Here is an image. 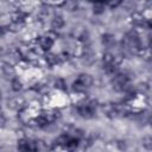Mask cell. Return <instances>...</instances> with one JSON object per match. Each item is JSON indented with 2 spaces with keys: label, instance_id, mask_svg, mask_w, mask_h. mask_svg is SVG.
I'll return each instance as SVG.
<instances>
[{
  "label": "cell",
  "instance_id": "10",
  "mask_svg": "<svg viewBox=\"0 0 152 152\" xmlns=\"http://www.w3.org/2000/svg\"><path fill=\"white\" fill-rule=\"evenodd\" d=\"M142 146L147 150H152V137L151 135H146L142 138Z\"/></svg>",
  "mask_w": 152,
  "mask_h": 152
},
{
  "label": "cell",
  "instance_id": "2",
  "mask_svg": "<svg viewBox=\"0 0 152 152\" xmlns=\"http://www.w3.org/2000/svg\"><path fill=\"white\" fill-rule=\"evenodd\" d=\"M93 108L89 106V104H83V106H80L78 107V114L82 116V118H86V119H89L93 116Z\"/></svg>",
  "mask_w": 152,
  "mask_h": 152
},
{
  "label": "cell",
  "instance_id": "15",
  "mask_svg": "<svg viewBox=\"0 0 152 152\" xmlns=\"http://www.w3.org/2000/svg\"><path fill=\"white\" fill-rule=\"evenodd\" d=\"M20 102H21V99H19V97L12 99V100L8 101V107H11V108H17Z\"/></svg>",
  "mask_w": 152,
  "mask_h": 152
},
{
  "label": "cell",
  "instance_id": "19",
  "mask_svg": "<svg viewBox=\"0 0 152 152\" xmlns=\"http://www.w3.org/2000/svg\"><path fill=\"white\" fill-rule=\"evenodd\" d=\"M148 48H150V50H152V37L150 38V43H148Z\"/></svg>",
  "mask_w": 152,
  "mask_h": 152
},
{
  "label": "cell",
  "instance_id": "8",
  "mask_svg": "<svg viewBox=\"0 0 152 152\" xmlns=\"http://www.w3.org/2000/svg\"><path fill=\"white\" fill-rule=\"evenodd\" d=\"M2 72H4L5 76L10 77V76H13V75H14V69H13V66H12L11 64L4 63V64H2Z\"/></svg>",
  "mask_w": 152,
  "mask_h": 152
},
{
  "label": "cell",
  "instance_id": "4",
  "mask_svg": "<svg viewBox=\"0 0 152 152\" xmlns=\"http://www.w3.org/2000/svg\"><path fill=\"white\" fill-rule=\"evenodd\" d=\"M39 44H40V48H42L43 50L46 51V50H49V49L52 46V44H53V39L46 34L45 37H40V39H39Z\"/></svg>",
  "mask_w": 152,
  "mask_h": 152
},
{
  "label": "cell",
  "instance_id": "18",
  "mask_svg": "<svg viewBox=\"0 0 152 152\" xmlns=\"http://www.w3.org/2000/svg\"><path fill=\"white\" fill-rule=\"evenodd\" d=\"M120 4H121V1H109V2H107V5L110 6V7H116Z\"/></svg>",
  "mask_w": 152,
  "mask_h": 152
},
{
  "label": "cell",
  "instance_id": "16",
  "mask_svg": "<svg viewBox=\"0 0 152 152\" xmlns=\"http://www.w3.org/2000/svg\"><path fill=\"white\" fill-rule=\"evenodd\" d=\"M36 142V152H40V151H43V150H45V144H44V141H42V140H37V141H34Z\"/></svg>",
  "mask_w": 152,
  "mask_h": 152
},
{
  "label": "cell",
  "instance_id": "12",
  "mask_svg": "<svg viewBox=\"0 0 152 152\" xmlns=\"http://www.w3.org/2000/svg\"><path fill=\"white\" fill-rule=\"evenodd\" d=\"M102 42H103V44H106V45H112V44H114V42H115V39H114V37L112 36V34H104L103 37H102Z\"/></svg>",
  "mask_w": 152,
  "mask_h": 152
},
{
  "label": "cell",
  "instance_id": "7",
  "mask_svg": "<svg viewBox=\"0 0 152 152\" xmlns=\"http://www.w3.org/2000/svg\"><path fill=\"white\" fill-rule=\"evenodd\" d=\"M114 62H115V57L109 53V52H106L103 55V63L106 66H109V65H114Z\"/></svg>",
  "mask_w": 152,
  "mask_h": 152
},
{
  "label": "cell",
  "instance_id": "1",
  "mask_svg": "<svg viewBox=\"0 0 152 152\" xmlns=\"http://www.w3.org/2000/svg\"><path fill=\"white\" fill-rule=\"evenodd\" d=\"M127 83V76L124 75V74H118L114 76V80H113V84H114V88L116 90H124L125 86Z\"/></svg>",
  "mask_w": 152,
  "mask_h": 152
},
{
  "label": "cell",
  "instance_id": "6",
  "mask_svg": "<svg viewBox=\"0 0 152 152\" xmlns=\"http://www.w3.org/2000/svg\"><path fill=\"white\" fill-rule=\"evenodd\" d=\"M106 2H95L93 5V11L95 14H101L102 12H104V8H106Z\"/></svg>",
  "mask_w": 152,
  "mask_h": 152
},
{
  "label": "cell",
  "instance_id": "11",
  "mask_svg": "<svg viewBox=\"0 0 152 152\" xmlns=\"http://www.w3.org/2000/svg\"><path fill=\"white\" fill-rule=\"evenodd\" d=\"M11 87H12V89H13L14 91H19V90L21 89V82L19 81V78L14 77V78L11 81Z\"/></svg>",
  "mask_w": 152,
  "mask_h": 152
},
{
  "label": "cell",
  "instance_id": "14",
  "mask_svg": "<svg viewBox=\"0 0 152 152\" xmlns=\"http://www.w3.org/2000/svg\"><path fill=\"white\" fill-rule=\"evenodd\" d=\"M57 61H58V56L52 55V53L46 55V62L49 64H55V63H57Z\"/></svg>",
  "mask_w": 152,
  "mask_h": 152
},
{
  "label": "cell",
  "instance_id": "5",
  "mask_svg": "<svg viewBox=\"0 0 152 152\" xmlns=\"http://www.w3.org/2000/svg\"><path fill=\"white\" fill-rule=\"evenodd\" d=\"M63 25H64V19H63L61 15H56V17L52 19V21H51V26H52V28H55V30L62 28Z\"/></svg>",
  "mask_w": 152,
  "mask_h": 152
},
{
  "label": "cell",
  "instance_id": "9",
  "mask_svg": "<svg viewBox=\"0 0 152 152\" xmlns=\"http://www.w3.org/2000/svg\"><path fill=\"white\" fill-rule=\"evenodd\" d=\"M18 151L19 152H31L30 151V147H28V141L27 140H19L18 141Z\"/></svg>",
  "mask_w": 152,
  "mask_h": 152
},
{
  "label": "cell",
  "instance_id": "3",
  "mask_svg": "<svg viewBox=\"0 0 152 152\" xmlns=\"http://www.w3.org/2000/svg\"><path fill=\"white\" fill-rule=\"evenodd\" d=\"M77 82L81 83L84 88H87V87H90L93 84V77L89 74H81L77 78Z\"/></svg>",
  "mask_w": 152,
  "mask_h": 152
},
{
  "label": "cell",
  "instance_id": "17",
  "mask_svg": "<svg viewBox=\"0 0 152 152\" xmlns=\"http://www.w3.org/2000/svg\"><path fill=\"white\" fill-rule=\"evenodd\" d=\"M72 88H74V90H76V91H82L83 89H84V87L81 84V83H78L77 81L74 83V86H72Z\"/></svg>",
  "mask_w": 152,
  "mask_h": 152
},
{
  "label": "cell",
  "instance_id": "13",
  "mask_svg": "<svg viewBox=\"0 0 152 152\" xmlns=\"http://www.w3.org/2000/svg\"><path fill=\"white\" fill-rule=\"evenodd\" d=\"M55 87L57 89H61V90H65L66 89V84H65L64 80H62V78H57L55 81Z\"/></svg>",
  "mask_w": 152,
  "mask_h": 152
}]
</instances>
